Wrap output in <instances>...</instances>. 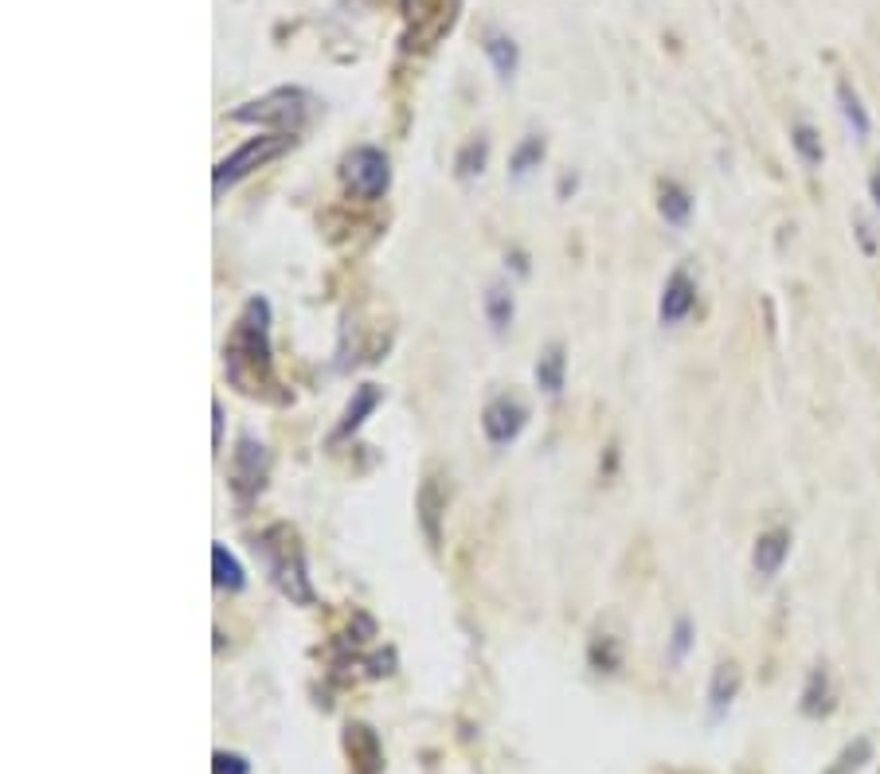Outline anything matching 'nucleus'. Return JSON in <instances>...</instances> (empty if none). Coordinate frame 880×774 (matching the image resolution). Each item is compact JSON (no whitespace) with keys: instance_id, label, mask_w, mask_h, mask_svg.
Instances as JSON below:
<instances>
[{"instance_id":"3","label":"nucleus","mask_w":880,"mask_h":774,"mask_svg":"<svg viewBox=\"0 0 880 774\" xmlns=\"http://www.w3.org/2000/svg\"><path fill=\"white\" fill-rule=\"evenodd\" d=\"M458 20V0H403V48L408 51H427L454 28Z\"/></svg>"},{"instance_id":"11","label":"nucleus","mask_w":880,"mask_h":774,"mask_svg":"<svg viewBox=\"0 0 880 774\" xmlns=\"http://www.w3.org/2000/svg\"><path fill=\"white\" fill-rule=\"evenodd\" d=\"M786 556H791V532H786V528H771V532H763L760 540H755V548H752L755 575H763V579H775V575L783 571Z\"/></svg>"},{"instance_id":"25","label":"nucleus","mask_w":880,"mask_h":774,"mask_svg":"<svg viewBox=\"0 0 880 774\" xmlns=\"http://www.w3.org/2000/svg\"><path fill=\"white\" fill-rule=\"evenodd\" d=\"M486 149L489 145L481 141H466L462 145V153H458V160H454V168H458V176H462V180H470V176H478L481 173V165H486Z\"/></svg>"},{"instance_id":"29","label":"nucleus","mask_w":880,"mask_h":774,"mask_svg":"<svg viewBox=\"0 0 880 774\" xmlns=\"http://www.w3.org/2000/svg\"><path fill=\"white\" fill-rule=\"evenodd\" d=\"M869 200H872V208H877V216H880V165L872 168V176H869Z\"/></svg>"},{"instance_id":"28","label":"nucleus","mask_w":880,"mask_h":774,"mask_svg":"<svg viewBox=\"0 0 880 774\" xmlns=\"http://www.w3.org/2000/svg\"><path fill=\"white\" fill-rule=\"evenodd\" d=\"M688 641H693V626H688V618H681L677 630H673V657H685Z\"/></svg>"},{"instance_id":"30","label":"nucleus","mask_w":880,"mask_h":774,"mask_svg":"<svg viewBox=\"0 0 880 774\" xmlns=\"http://www.w3.org/2000/svg\"><path fill=\"white\" fill-rule=\"evenodd\" d=\"M212 415H216V447H219V439H224V408H212Z\"/></svg>"},{"instance_id":"8","label":"nucleus","mask_w":880,"mask_h":774,"mask_svg":"<svg viewBox=\"0 0 880 774\" xmlns=\"http://www.w3.org/2000/svg\"><path fill=\"white\" fill-rule=\"evenodd\" d=\"M263 473H266V450L263 442H255L251 434L239 439V450H235V462H232V489L239 501L255 497L263 489Z\"/></svg>"},{"instance_id":"14","label":"nucleus","mask_w":880,"mask_h":774,"mask_svg":"<svg viewBox=\"0 0 880 774\" xmlns=\"http://www.w3.org/2000/svg\"><path fill=\"white\" fill-rule=\"evenodd\" d=\"M833 95H838V110H841V118H845V126L853 129L857 141H864V137L872 134V118H869V110H864L861 95H857V90H853V82H849V79H838Z\"/></svg>"},{"instance_id":"4","label":"nucleus","mask_w":880,"mask_h":774,"mask_svg":"<svg viewBox=\"0 0 880 774\" xmlns=\"http://www.w3.org/2000/svg\"><path fill=\"white\" fill-rule=\"evenodd\" d=\"M294 145V134H266V137H251L247 145H239V149L232 153V157H224L216 165V176H212V184H216V192L232 188V184H239L247 173H255L258 165H266V160L282 157V153Z\"/></svg>"},{"instance_id":"1","label":"nucleus","mask_w":880,"mask_h":774,"mask_svg":"<svg viewBox=\"0 0 880 774\" xmlns=\"http://www.w3.org/2000/svg\"><path fill=\"white\" fill-rule=\"evenodd\" d=\"M224 368L227 380L247 395L263 392L258 383L271 380V305L263 297H251L243 305L239 321H235L232 336H227Z\"/></svg>"},{"instance_id":"26","label":"nucleus","mask_w":880,"mask_h":774,"mask_svg":"<svg viewBox=\"0 0 880 774\" xmlns=\"http://www.w3.org/2000/svg\"><path fill=\"white\" fill-rule=\"evenodd\" d=\"M212 774H251V763L243 755H235V751H216Z\"/></svg>"},{"instance_id":"9","label":"nucleus","mask_w":880,"mask_h":774,"mask_svg":"<svg viewBox=\"0 0 880 774\" xmlns=\"http://www.w3.org/2000/svg\"><path fill=\"white\" fill-rule=\"evenodd\" d=\"M693 310H696V282L685 266H677V271L665 278L662 302H657V317H662V325H681Z\"/></svg>"},{"instance_id":"15","label":"nucleus","mask_w":880,"mask_h":774,"mask_svg":"<svg viewBox=\"0 0 880 774\" xmlns=\"http://www.w3.org/2000/svg\"><path fill=\"white\" fill-rule=\"evenodd\" d=\"M380 400H384V392H380L377 383H361V388H356V395H352L349 411H344V419H341V427H336L333 439H344V434L356 431V427L364 423V415H372V411L380 408Z\"/></svg>"},{"instance_id":"16","label":"nucleus","mask_w":880,"mask_h":774,"mask_svg":"<svg viewBox=\"0 0 880 774\" xmlns=\"http://www.w3.org/2000/svg\"><path fill=\"white\" fill-rule=\"evenodd\" d=\"M802 712H806V716H830L833 712V685H830V673H825L822 665L810 673L806 688H802Z\"/></svg>"},{"instance_id":"5","label":"nucleus","mask_w":880,"mask_h":774,"mask_svg":"<svg viewBox=\"0 0 880 774\" xmlns=\"http://www.w3.org/2000/svg\"><path fill=\"white\" fill-rule=\"evenodd\" d=\"M235 121H247V126H266L278 129V134H294L305 118V95L302 90H271L258 102H247L232 114Z\"/></svg>"},{"instance_id":"13","label":"nucleus","mask_w":880,"mask_h":774,"mask_svg":"<svg viewBox=\"0 0 880 774\" xmlns=\"http://www.w3.org/2000/svg\"><path fill=\"white\" fill-rule=\"evenodd\" d=\"M693 192L685 188V184L677 180H662L657 184V212H662V219L669 227H688V219H693Z\"/></svg>"},{"instance_id":"10","label":"nucleus","mask_w":880,"mask_h":774,"mask_svg":"<svg viewBox=\"0 0 880 774\" xmlns=\"http://www.w3.org/2000/svg\"><path fill=\"white\" fill-rule=\"evenodd\" d=\"M344 751H349V758H352V774L384 771V751H380V739L372 727L349 724V732H344Z\"/></svg>"},{"instance_id":"22","label":"nucleus","mask_w":880,"mask_h":774,"mask_svg":"<svg viewBox=\"0 0 880 774\" xmlns=\"http://www.w3.org/2000/svg\"><path fill=\"white\" fill-rule=\"evenodd\" d=\"M540 160H545V137H525V141L517 145V153H512L509 168L517 180H525L532 168H540Z\"/></svg>"},{"instance_id":"7","label":"nucleus","mask_w":880,"mask_h":774,"mask_svg":"<svg viewBox=\"0 0 880 774\" xmlns=\"http://www.w3.org/2000/svg\"><path fill=\"white\" fill-rule=\"evenodd\" d=\"M525 423H528L525 403L512 400V395H497V400L486 408V415H481L486 439L493 442V447H509V442H517V434L525 431Z\"/></svg>"},{"instance_id":"23","label":"nucleus","mask_w":880,"mask_h":774,"mask_svg":"<svg viewBox=\"0 0 880 774\" xmlns=\"http://www.w3.org/2000/svg\"><path fill=\"white\" fill-rule=\"evenodd\" d=\"M869 758H872V743L861 735V739H853L845 751H841V755H838V763H833L825 774H857L864 763H869Z\"/></svg>"},{"instance_id":"2","label":"nucleus","mask_w":880,"mask_h":774,"mask_svg":"<svg viewBox=\"0 0 880 774\" xmlns=\"http://www.w3.org/2000/svg\"><path fill=\"white\" fill-rule=\"evenodd\" d=\"M274 540H278V536H274V528H271V532L263 536V556H266V567H271V579L278 584V591L286 595V599L310 602L313 587H310V579H305L302 548H297L294 532L282 528V543H274Z\"/></svg>"},{"instance_id":"18","label":"nucleus","mask_w":880,"mask_h":774,"mask_svg":"<svg viewBox=\"0 0 880 774\" xmlns=\"http://www.w3.org/2000/svg\"><path fill=\"white\" fill-rule=\"evenodd\" d=\"M486 56H489V63H493L497 79H512V75H517V67H520V51H517V43H512L509 36L489 32V36H486Z\"/></svg>"},{"instance_id":"20","label":"nucleus","mask_w":880,"mask_h":774,"mask_svg":"<svg viewBox=\"0 0 880 774\" xmlns=\"http://www.w3.org/2000/svg\"><path fill=\"white\" fill-rule=\"evenodd\" d=\"M212 564H216V587L219 591H239L247 579H243V567L235 564V556L224 548V543H216L212 548Z\"/></svg>"},{"instance_id":"17","label":"nucleus","mask_w":880,"mask_h":774,"mask_svg":"<svg viewBox=\"0 0 880 774\" xmlns=\"http://www.w3.org/2000/svg\"><path fill=\"white\" fill-rule=\"evenodd\" d=\"M791 149H794V157H799L806 168H818L825 160L822 134H818V129L810 126V121H799V126H791Z\"/></svg>"},{"instance_id":"19","label":"nucleus","mask_w":880,"mask_h":774,"mask_svg":"<svg viewBox=\"0 0 880 774\" xmlns=\"http://www.w3.org/2000/svg\"><path fill=\"white\" fill-rule=\"evenodd\" d=\"M564 372H568V356H564L560 344H556V349H548L545 356L537 360V383L545 388L548 395L564 392Z\"/></svg>"},{"instance_id":"21","label":"nucleus","mask_w":880,"mask_h":774,"mask_svg":"<svg viewBox=\"0 0 880 774\" xmlns=\"http://www.w3.org/2000/svg\"><path fill=\"white\" fill-rule=\"evenodd\" d=\"M486 317L493 325V333H505L512 325V290L509 286H493L486 294Z\"/></svg>"},{"instance_id":"27","label":"nucleus","mask_w":880,"mask_h":774,"mask_svg":"<svg viewBox=\"0 0 880 774\" xmlns=\"http://www.w3.org/2000/svg\"><path fill=\"white\" fill-rule=\"evenodd\" d=\"M853 235H857V243H861V251L864 255H877L880 251V239H877V227L869 224V219H853Z\"/></svg>"},{"instance_id":"24","label":"nucleus","mask_w":880,"mask_h":774,"mask_svg":"<svg viewBox=\"0 0 880 774\" xmlns=\"http://www.w3.org/2000/svg\"><path fill=\"white\" fill-rule=\"evenodd\" d=\"M419 512H423L427 536H431V540L439 543V486H434V478L427 481L423 493H419Z\"/></svg>"},{"instance_id":"12","label":"nucleus","mask_w":880,"mask_h":774,"mask_svg":"<svg viewBox=\"0 0 880 774\" xmlns=\"http://www.w3.org/2000/svg\"><path fill=\"white\" fill-rule=\"evenodd\" d=\"M736 696H740V665L721 662L713 669V680H708V716L724 719L732 704H736Z\"/></svg>"},{"instance_id":"6","label":"nucleus","mask_w":880,"mask_h":774,"mask_svg":"<svg viewBox=\"0 0 880 774\" xmlns=\"http://www.w3.org/2000/svg\"><path fill=\"white\" fill-rule=\"evenodd\" d=\"M344 188L352 196H361V200H380L388 192V180H392V168H388V157L372 145H361V149H352L344 157Z\"/></svg>"}]
</instances>
